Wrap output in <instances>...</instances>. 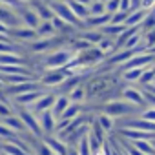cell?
<instances>
[{"label":"cell","instance_id":"1","mask_svg":"<svg viewBox=\"0 0 155 155\" xmlns=\"http://www.w3.org/2000/svg\"><path fill=\"white\" fill-rule=\"evenodd\" d=\"M119 81H122L120 75L119 77H115L111 73H108V75H93L84 84L86 101H104V102H108L110 93H113V90L119 88Z\"/></svg>","mask_w":155,"mask_h":155},{"label":"cell","instance_id":"2","mask_svg":"<svg viewBox=\"0 0 155 155\" xmlns=\"http://www.w3.org/2000/svg\"><path fill=\"white\" fill-rule=\"evenodd\" d=\"M99 111L110 115L115 120H124V119H130V117H137L142 110L137 108V106H133V104H130V102H126V101H122L119 97V99H111V101L101 104Z\"/></svg>","mask_w":155,"mask_h":155},{"label":"cell","instance_id":"3","mask_svg":"<svg viewBox=\"0 0 155 155\" xmlns=\"http://www.w3.org/2000/svg\"><path fill=\"white\" fill-rule=\"evenodd\" d=\"M75 55H77V51H73L69 48V44H68L64 48H58V49H53V51L42 55L40 64H42V68L46 71H49V69H64L75 58Z\"/></svg>","mask_w":155,"mask_h":155},{"label":"cell","instance_id":"4","mask_svg":"<svg viewBox=\"0 0 155 155\" xmlns=\"http://www.w3.org/2000/svg\"><path fill=\"white\" fill-rule=\"evenodd\" d=\"M46 2H48V0H46ZM48 4H49V8L53 9V15H55V17H58V18H62L64 22L71 24L73 28H77L79 31L84 29V28H82V22L75 17V13L71 11V8L68 6L66 0H49Z\"/></svg>","mask_w":155,"mask_h":155},{"label":"cell","instance_id":"5","mask_svg":"<svg viewBox=\"0 0 155 155\" xmlns=\"http://www.w3.org/2000/svg\"><path fill=\"white\" fill-rule=\"evenodd\" d=\"M13 108H15V113L22 119L26 130H28L33 137H37V139H44L42 130H40V124H38V117H37L31 110H28V108H22V106H13Z\"/></svg>","mask_w":155,"mask_h":155},{"label":"cell","instance_id":"6","mask_svg":"<svg viewBox=\"0 0 155 155\" xmlns=\"http://www.w3.org/2000/svg\"><path fill=\"white\" fill-rule=\"evenodd\" d=\"M66 79H68V75H66L64 69H49V71H44L38 77V84L44 90H53L55 91Z\"/></svg>","mask_w":155,"mask_h":155},{"label":"cell","instance_id":"7","mask_svg":"<svg viewBox=\"0 0 155 155\" xmlns=\"http://www.w3.org/2000/svg\"><path fill=\"white\" fill-rule=\"evenodd\" d=\"M37 90H44L38 81H29V82H22V84H13V86H6L2 95L8 97L9 101L18 97V95H24V93H29V91H37Z\"/></svg>","mask_w":155,"mask_h":155},{"label":"cell","instance_id":"8","mask_svg":"<svg viewBox=\"0 0 155 155\" xmlns=\"http://www.w3.org/2000/svg\"><path fill=\"white\" fill-rule=\"evenodd\" d=\"M15 11H17V15H18V18H20L22 26H26V28H29V29H35V31H37L38 24H40L42 20L38 18L37 11H35L29 4H22V6H20V8H17Z\"/></svg>","mask_w":155,"mask_h":155},{"label":"cell","instance_id":"9","mask_svg":"<svg viewBox=\"0 0 155 155\" xmlns=\"http://www.w3.org/2000/svg\"><path fill=\"white\" fill-rule=\"evenodd\" d=\"M120 99L126 101V102H130V104H133V106H137V108H140V110H144L148 106L146 99H144V91L137 90L133 86H124L120 90Z\"/></svg>","mask_w":155,"mask_h":155},{"label":"cell","instance_id":"10","mask_svg":"<svg viewBox=\"0 0 155 155\" xmlns=\"http://www.w3.org/2000/svg\"><path fill=\"white\" fill-rule=\"evenodd\" d=\"M8 35H9L11 40H17V42H20L22 46H24V44H29V42H33V40L38 38V37H37V31H35V29H29V28H26V26L11 28Z\"/></svg>","mask_w":155,"mask_h":155},{"label":"cell","instance_id":"11","mask_svg":"<svg viewBox=\"0 0 155 155\" xmlns=\"http://www.w3.org/2000/svg\"><path fill=\"white\" fill-rule=\"evenodd\" d=\"M37 117H38V124H40V130H42V135L44 137H49V135H55L57 133V119L53 117L51 110L42 111Z\"/></svg>","mask_w":155,"mask_h":155},{"label":"cell","instance_id":"12","mask_svg":"<svg viewBox=\"0 0 155 155\" xmlns=\"http://www.w3.org/2000/svg\"><path fill=\"white\" fill-rule=\"evenodd\" d=\"M55 99H57V93L53 91V90H49V91H44L42 95H40V99L31 106V108H28V110H31L35 115H38V113H42V111H48V110H51L53 108V102H55Z\"/></svg>","mask_w":155,"mask_h":155},{"label":"cell","instance_id":"13","mask_svg":"<svg viewBox=\"0 0 155 155\" xmlns=\"http://www.w3.org/2000/svg\"><path fill=\"white\" fill-rule=\"evenodd\" d=\"M35 11H37V15H38V18L42 20V22H49V20H53V9L49 8V4L46 2V0H29L28 2Z\"/></svg>","mask_w":155,"mask_h":155},{"label":"cell","instance_id":"14","mask_svg":"<svg viewBox=\"0 0 155 155\" xmlns=\"http://www.w3.org/2000/svg\"><path fill=\"white\" fill-rule=\"evenodd\" d=\"M110 22H111V15H108V13H104V15H90L82 22V28L84 29H101Z\"/></svg>","mask_w":155,"mask_h":155},{"label":"cell","instance_id":"15","mask_svg":"<svg viewBox=\"0 0 155 155\" xmlns=\"http://www.w3.org/2000/svg\"><path fill=\"white\" fill-rule=\"evenodd\" d=\"M44 142L49 146V150L55 153V155H66L68 153V144L64 140H60L57 135H49V137H44Z\"/></svg>","mask_w":155,"mask_h":155},{"label":"cell","instance_id":"16","mask_svg":"<svg viewBox=\"0 0 155 155\" xmlns=\"http://www.w3.org/2000/svg\"><path fill=\"white\" fill-rule=\"evenodd\" d=\"M69 104H71V101H69V97H68V95H58V93H57V99H55L53 108H51L53 117L58 120V119L62 117V113L68 110V106H69Z\"/></svg>","mask_w":155,"mask_h":155},{"label":"cell","instance_id":"17","mask_svg":"<svg viewBox=\"0 0 155 155\" xmlns=\"http://www.w3.org/2000/svg\"><path fill=\"white\" fill-rule=\"evenodd\" d=\"M8 128H11L17 135H24V133H28V130H26V126H24V122H22V119L17 115V113H13V115H9V117H6L4 120H2Z\"/></svg>","mask_w":155,"mask_h":155},{"label":"cell","instance_id":"18","mask_svg":"<svg viewBox=\"0 0 155 155\" xmlns=\"http://www.w3.org/2000/svg\"><path fill=\"white\" fill-rule=\"evenodd\" d=\"M95 120L102 126V130H104L108 135H111V131H115V130H117V120H115V119H111V117H110V115H106V113H101V111H99V113L95 115Z\"/></svg>","mask_w":155,"mask_h":155},{"label":"cell","instance_id":"19","mask_svg":"<svg viewBox=\"0 0 155 155\" xmlns=\"http://www.w3.org/2000/svg\"><path fill=\"white\" fill-rule=\"evenodd\" d=\"M66 2H68V6L71 8V11L75 13V17L79 18L81 22H84V20L90 17L88 6H84V4H81V2H77V0H66Z\"/></svg>","mask_w":155,"mask_h":155},{"label":"cell","instance_id":"20","mask_svg":"<svg viewBox=\"0 0 155 155\" xmlns=\"http://www.w3.org/2000/svg\"><path fill=\"white\" fill-rule=\"evenodd\" d=\"M79 37L84 38L86 42H90L91 46H97L104 38V35H102L101 29H82V31H79Z\"/></svg>","mask_w":155,"mask_h":155},{"label":"cell","instance_id":"21","mask_svg":"<svg viewBox=\"0 0 155 155\" xmlns=\"http://www.w3.org/2000/svg\"><path fill=\"white\" fill-rule=\"evenodd\" d=\"M146 15H148V11H144V9L130 11V15L126 18V28H140V24L146 18Z\"/></svg>","mask_w":155,"mask_h":155},{"label":"cell","instance_id":"22","mask_svg":"<svg viewBox=\"0 0 155 155\" xmlns=\"http://www.w3.org/2000/svg\"><path fill=\"white\" fill-rule=\"evenodd\" d=\"M144 69H146V68H133V69L122 71V73H120V79H122L124 82H128V84H135V82L140 81V77H142Z\"/></svg>","mask_w":155,"mask_h":155},{"label":"cell","instance_id":"23","mask_svg":"<svg viewBox=\"0 0 155 155\" xmlns=\"http://www.w3.org/2000/svg\"><path fill=\"white\" fill-rule=\"evenodd\" d=\"M101 31H102V35L104 37H110V38H117L119 35H122L124 31H126V26L124 24H106L104 28H101Z\"/></svg>","mask_w":155,"mask_h":155},{"label":"cell","instance_id":"24","mask_svg":"<svg viewBox=\"0 0 155 155\" xmlns=\"http://www.w3.org/2000/svg\"><path fill=\"white\" fill-rule=\"evenodd\" d=\"M82 111H84V104H75V102H71V104L68 106V110L62 113V117H60V119L73 120V119H77L79 115H82ZM60 119H58V120H60Z\"/></svg>","mask_w":155,"mask_h":155},{"label":"cell","instance_id":"25","mask_svg":"<svg viewBox=\"0 0 155 155\" xmlns=\"http://www.w3.org/2000/svg\"><path fill=\"white\" fill-rule=\"evenodd\" d=\"M55 35H57V33H55V28H53V22H51V20L38 24V28H37V37H38V38H51V37H55Z\"/></svg>","mask_w":155,"mask_h":155},{"label":"cell","instance_id":"26","mask_svg":"<svg viewBox=\"0 0 155 155\" xmlns=\"http://www.w3.org/2000/svg\"><path fill=\"white\" fill-rule=\"evenodd\" d=\"M68 97H69V101L75 102V104H84V102H86V90H84V84H81V86H77L75 90H71V91L68 93Z\"/></svg>","mask_w":155,"mask_h":155},{"label":"cell","instance_id":"27","mask_svg":"<svg viewBox=\"0 0 155 155\" xmlns=\"http://www.w3.org/2000/svg\"><path fill=\"white\" fill-rule=\"evenodd\" d=\"M97 48H99L106 57H110L111 53L117 51V48H115V38H110V37H104V38L97 44Z\"/></svg>","mask_w":155,"mask_h":155},{"label":"cell","instance_id":"28","mask_svg":"<svg viewBox=\"0 0 155 155\" xmlns=\"http://www.w3.org/2000/svg\"><path fill=\"white\" fill-rule=\"evenodd\" d=\"M20 135H17L11 128H8L2 120H0V142H6V140H15L18 139Z\"/></svg>","mask_w":155,"mask_h":155},{"label":"cell","instance_id":"29","mask_svg":"<svg viewBox=\"0 0 155 155\" xmlns=\"http://www.w3.org/2000/svg\"><path fill=\"white\" fill-rule=\"evenodd\" d=\"M142 155H155V150H153V146H151V142L150 140H135V142H131Z\"/></svg>","mask_w":155,"mask_h":155},{"label":"cell","instance_id":"30","mask_svg":"<svg viewBox=\"0 0 155 155\" xmlns=\"http://www.w3.org/2000/svg\"><path fill=\"white\" fill-rule=\"evenodd\" d=\"M155 82V71H153V68L150 66V68H146L144 69V73H142V77H140V81H139V84L140 86H144V88H148L150 84H153Z\"/></svg>","mask_w":155,"mask_h":155},{"label":"cell","instance_id":"31","mask_svg":"<svg viewBox=\"0 0 155 155\" xmlns=\"http://www.w3.org/2000/svg\"><path fill=\"white\" fill-rule=\"evenodd\" d=\"M75 148H77V151H79V155H93L91 146H90V140H88V133L79 140V144H77Z\"/></svg>","mask_w":155,"mask_h":155},{"label":"cell","instance_id":"32","mask_svg":"<svg viewBox=\"0 0 155 155\" xmlns=\"http://www.w3.org/2000/svg\"><path fill=\"white\" fill-rule=\"evenodd\" d=\"M88 9H90V15H104L106 13V4H104V0H93L88 6Z\"/></svg>","mask_w":155,"mask_h":155},{"label":"cell","instance_id":"33","mask_svg":"<svg viewBox=\"0 0 155 155\" xmlns=\"http://www.w3.org/2000/svg\"><path fill=\"white\" fill-rule=\"evenodd\" d=\"M140 44L144 46V49H146V51H148V49H151V48L155 46V29L142 33V42H140Z\"/></svg>","mask_w":155,"mask_h":155},{"label":"cell","instance_id":"34","mask_svg":"<svg viewBox=\"0 0 155 155\" xmlns=\"http://www.w3.org/2000/svg\"><path fill=\"white\" fill-rule=\"evenodd\" d=\"M106 4V13L108 15H115L120 11V0H104Z\"/></svg>","mask_w":155,"mask_h":155},{"label":"cell","instance_id":"35","mask_svg":"<svg viewBox=\"0 0 155 155\" xmlns=\"http://www.w3.org/2000/svg\"><path fill=\"white\" fill-rule=\"evenodd\" d=\"M128 15H130V13H126V11H119V13L111 15V24H124V26H126Z\"/></svg>","mask_w":155,"mask_h":155},{"label":"cell","instance_id":"36","mask_svg":"<svg viewBox=\"0 0 155 155\" xmlns=\"http://www.w3.org/2000/svg\"><path fill=\"white\" fill-rule=\"evenodd\" d=\"M155 8V0H142L140 2V9H144V11H151Z\"/></svg>","mask_w":155,"mask_h":155},{"label":"cell","instance_id":"37","mask_svg":"<svg viewBox=\"0 0 155 155\" xmlns=\"http://www.w3.org/2000/svg\"><path fill=\"white\" fill-rule=\"evenodd\" d=\"M140 2H142V0H130V4H131V11L140 9Z\"/></svg>","mask_w":155,"mask_h":155},{"label":"cell","instance_id":"38","mask_svg":"<svg viewBox=\"0 0 155 155\" xmlns=\"http://www.w3.org/2000/svg\"><path fill=\"white\" fill-rule=\"evenodd\" d=\"M0 33H2V35H8L9 33V28L6 26V24H2V22H0ZM9 37V35H8Z\"/></svg>","mask_w":155,"mask_h":155},{"label":"cell","instance_id":"39","mask_svg":"<svg viewBox=\"0 0 155 155\" xmlns=\"http://www.w3.org/2000/svg\"><path fill=\"white\" fill-rule=\"evenodd\" d=\"M66 155H79V151H77V148H75V146H69Z\"/></svg>","mask_w":155,"mask_h":155},{"label":"cell","instance_id":"40","mask_svg":"<svg viewBox=\"0 0 155 155\" xmlns=\"http://www.w3.org/2000/svg\"><path fill=\"white\" fill-rule=\"evenodd\" d=\"M77 2H81V4H84V6H90L93 0H77Z\"/></svg>","mask_w":155,"mask_h":155},{"label":"cell","instance_id":"41","mask_svg":"<svg viewBox=\"0 0 155 155\" xmlns=\"http://www.w3.org/2000/svg\"><path fill=\"white\" fill-rule=\"evenodd\" d=\"M148 53H151V55H153V57H155V46H153V48H151V49H148Z\"/></svg>","mask_w":155,"mask_h":155},{"label":"cell","instance_id":"42","mask_svg":"<svg viewBox=\"0 0 155 155\" xmlns=\"http://www.w3.org/2000/svg\"><path fill=\"white\" fill-rule=\"evenodd\" d=\"M150 142H151V146H153V150H155V137H153V139H150Z\"/></svg>","mask_w":155,"mask_h":155},{"label":"cell","instance_id":"43","mask_svg":"<svg viewBox=\"0 0 155 155\" xmlns=\"http://www.w3.org/2000/svg\"><path fill=\"white\" fill-rule=\"evenodd\" d=\"M48 2H49V0H48Z\"/></svg>","mask_w":155,"mask_h":155}]
</instances>
